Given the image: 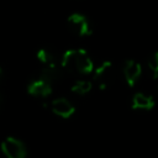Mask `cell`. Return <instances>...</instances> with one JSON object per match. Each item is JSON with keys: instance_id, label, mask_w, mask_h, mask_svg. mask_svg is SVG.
I'll list each match as a JSON object with an SVG mask.
<instances>
[{"instance_id": "1", "label": "cell", "mask_w": 158, "mask_h": 158, "mask_svg": "<svg viewBox=\"0 0 158 158\" xmlns=\"http://www.w3.org/2000/svg\"><path fill=\"white\" fill-rule=\"evenodd\" d=\"M60 67L64 72L75 75H85L94 70V64L90 56L84 49H68L63 53Z\"/></svg>"}, {"instance_id": "2", "label": "cell", "mask_w": 158, "mask_h": 158, "mask_svg": "<svg viewBox=\"0 0 158 158\" xmlns=\"http://www.w3.org/2000/svg\"><path fill=\"white\" fill-rule=\"evenodd\" d=\"M116 77H117L116 68L109 60L102 62L98 68L94 69V81L101 90H105L109 86H111L116 80Z\"/></svg>"}, {"instance_id": "3", "label": "cell", "mask_w": 158, "mask_h": 158, "mask_svg": "<svg viewBox=\"0 0 158 158\" xmlns=\"http://www.w3.org/2000/svg\"><path fill=\"white\" fill-rule=\"evenodd\" d=\"M67 27L69 32L77 37H86L91 35L93 32V27L88 17L81 14H77V12L72 14L67 19Z\"/></svg>"}, {"instance_id": "4", "label": "cell", "mask_w": 158, "mask_h": 158, "mask_svg": "<svg viewBox=\"0 0 158 158\" xmlns=\"http://www.w3.org/2000/svg\"><path fill=\"white\" fill-rule=\"evenodd\" d=\"M1 152L6 158H25L27 153L25 144L15 137H7L1 143Z\"/></svg>"}, {"instance_id": "5", "label": "cell", "mask_w": 158, "mask_h": 158, "mask_svg": "<svg viewBox=\"0 0 158 158\" xmlns=\"http://www.w3.org/2000/svg\"><path fill=\"white\" fill-rule=\"evenodd\" d=\"M122 72H123L126 83L130 86H135L141 78L142 68H141V64L138 62H136L135 59H127L123 64Z\"/></svg>"}, {"instance_id": "6", "label": "cell", "mask_w": 158, "mask_h": 158, "mask_svg": "<svg viewBox=\"0 0 158 158\" xmlns=\"http://www.w3.org/2000/svg\"><path fill=\"white\" fill-rule=\"evenodd\" d=\"M49 107H51V110L54 115H57L62 118H69L75 111V107L73 106V104L65 98L54 99L49 104Z\"/></svg>"}, {"instance_id": "7", "label": "cell", "mask_w": 158, "mask_h": 158, "mask_svg": "<svg viewBox=\"0 0 158 158\" xmlns=\"http://www.w3.org/2000/svg\"><path fill=\"white\" fill-rule=\"evenodd\" d=\"M41 79L47 81L48 84L53 85L59 83L63 77H64V69L60 67V64H54V65H44L38 75Z\"/></svg>"}, {"instance_id": "8", "label": "cell", "mask_w": 158, "mask_h": 158, "mask_svg": "<svg viewBox=\"0 0 158 158\" xmlns=\"http://www.w3.org/2000/svg\"><path fill=\"white\" fill-rule=\"evenodd\" d=\"M27 91L30 95H32L35 98L44 99V98L49 96V94L52 93V85L38 77L30 81V84L27 86Z\"/></svg>"}, {"instance_id": "9", "label": "cell", "mask_w": 158, "mask_h": 158, "mask_svg": "<svg viewBox=\"0 0 158 158\" xmlns=\"http://www.w3.org/2000/svg\"><path fill=\"white\" fill-rule=\"evenodd\" d=\"M131 107L133 110H143L148 111L154 107V99L151 95L144 93H136L131 100Z\"/></svg>"}, {"instance_id": "10", "label": "cell", "mask_w": 158, "mask_h": 158, "mask_svg": "<svg viewBox=\"0 0 158 158\" xmlns=\"http://www.w3.org/2000/svg\"><path fill=\"white\" fill-rule=\"evenodd\" d=\"M37 59L44 64V65H54V64H60L59 63V57L57 52L51 48V47H42L37 51L36 53Z\"/></svg>"}, {"instance_id": "11", "label": "cell", "mask_w": 158, "mask_h": 158, "mask_svg": "<svg viewBox=\"0 0 158 158\" xmlns=\"http://www.w3.org/2000/svg\"><path fill=\"white\" fill-rule=\"evenodd\" d=\"M91 88H93V83L90 80L79 79V80L74 81V84L72 85V91L78 95H85L91 90Z\"/></svg>"}, {"instance_id": "12", "label": "cell", "mask_w": 158, "mask_h": 158, "mask_svg": "<svg viewBox=\"0 0 158 158\" xmlns=\"http://www.w3.org/2000/svg\"><path fill=\"white\" fill-rule=\"evenodd\" d=\"M147 67L151 70L153 78L157 79L158 78V51L149 54V57L147 58Z\"/></svg>"}, {"instance_id": "13", "label": "cell", "mask_w": 158, "mask_h": 158, "mask_svg": "<svg viewBox=\"0 0 158 158\" xmlns=\"http://www.w3.org/2000/svg\"><path fill=\"white\" fill-rule=\"evenodd\" d=\"M2 75H4V73H2V69H1V67H0V83L2 81Z\"/></svg>"}, {"instance_id": "14", "label": "cell", "mask_w": 158, "mask_h": 158, "mask_svg": "<svg viewBox=\"0 0 158 158\" xmlns=\"http://www.w3.org/2000/svg\"><path fill=\"white\" fill-rule=\"evenodd\" d=\"M0 104H1V95H0Z\"/></svg>"}]
</instances>
